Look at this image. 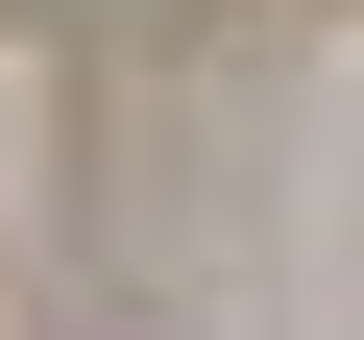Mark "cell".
Returning <instances> with one entry per match:
<instances>
[]
</instances>
